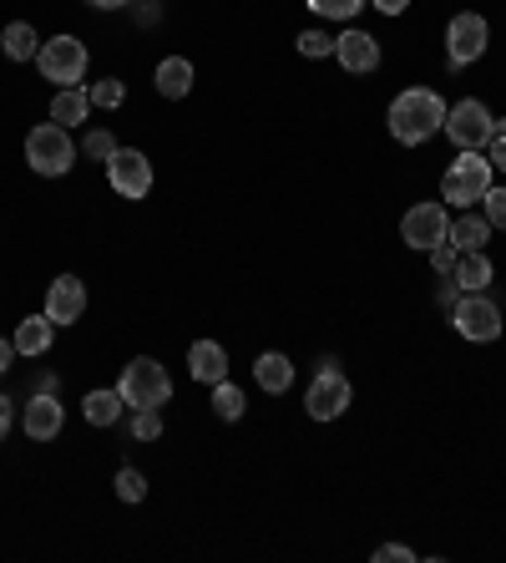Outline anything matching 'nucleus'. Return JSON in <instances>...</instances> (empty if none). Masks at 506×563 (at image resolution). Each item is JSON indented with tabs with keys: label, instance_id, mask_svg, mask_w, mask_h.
<instances>
[{
	"label": "nucleus",
	"instance_id": "nucleus-1",
	"mask_svg": "<svg viewBox=\"0 0 506 563\" xmlns=\"http://www.w3.org/2000/svg\"><path fill=\"white\" fill-rule=\"evenodd\" d=\"M385 122H391L395 143L420 148V143H431V137L446 127V102H441V91H431V87H405L391 102V118Z\"/></svg>",
	"mask_w": 506,
	"mask_h": 563
},
{
	"label": "nucleus",
	"instance_id": "nucleus-2",
	"mask_svg": "<svg viewBox=\"0 0 506 563\" xmlns=\"http://www.w3.org/2000/svg\"><path fill=\"white\" fill-rule=\"evenodd\" d=\"M492 183H496V168H492L486 152H481V148L456 152L451 168H446V179H441V204H456V213H461V208L481 204Z\"/></svg>",
	"mask_w": 506,
	"mask_h": 563
},
{
	"label": "nucleus",
	"instance_id": "nucleus-3",
	"mask_svg": "<svg viewBox=\"0 0 506 563\" xmlns=\"http://www.w3.org/2000/svg\"><path fill=\"white\" fill-rule=\"evenodd\" d=\"M76 143L72 133L61 127V122H41V127H30L26 133V163L41 173V179H66L76 163Z\"/></svg>",
	"mask_w": 506,
	"mask_h": 563
},
{
	"label": "nucleus",
	"instance_id": "nucleus-4",
	"mask_svg": "<svg viewBox=\"0 0 506 563\" xmlns=\"http://www.w3.org/2000/svg\"><path fill=\"white\" fill-rule=\"evenodd\" d=\"M116 391L127 401L132 412H143V406H168L173 401V376L162 371L152 356H132L116 376Z\"/></svg>",
	"mask_w": 506,
	"mask_h": 563
},
{
	"label": "nucleus",
	"instance_id": "nucleus-5",
	"mask_svg": "<svg viewBox=\"0 0 506 563\" xmlns=\"http://www.w3.org/2000/svg\"><path fill=\"white\" fill-rule=\"evenodd\" d=\"M87 46L76 41V36H51V41H41V51H36V72L46 76V82H57L61 87H82L87 82Z\"/></svg>",
	"mask_w": 506,
	"mask_h": 563
},
{
	"label": "nucleus",
	"instance_id": "nucleus-6",
	"mask_svg": "<svg viewBox=\"0 0 506 563\" xmlns=\"http://www.w3.org/2000/svg\"><path fill=\"white\" fill-rule=\"evenodd\" d=\"M486 41H492V26H486V15L477 11H456L446 26V66L451 72H461L471 61L486 57Z\"/></svg>",
	"mask_w": 506,
	"mask_h": 563
},
{
	"label": "nucleus",
	"instance_id": "nucleus-7",
	"mask_svg": "<svg viewBox=\"0 0 506 563\" xmlns=\"http://www.w3.org/2000/svg\"><path fill=\"white\" fill-rule=\"evenodd\" d=\"M451 326H456L461 341L492 345L496 335H502V310H496V299H486V290H481V295H456V305H451Z\"/></svg>",
	"mask_w": 506,
	"mask_h": 563
},
{
	"label": "nucleus",
	"instance_id": "nucleus-8",
	"mask_svg": "<svg viewBox=\"0 0 506 563\" xmlns=\"http://www.w3.org/2000/svg\"><path fill=\"white\" fill-rule=\"evenodd\" d=\"M349 381H345V371L334 366V360H324L314 371V381H309V391H304V412L314 416V421H340V416L349 412Z\"/></svg>",
	"mask_w": 506,
	"mask_h": 563
},
{
	"label": "nucleus",
	"instance_id": "nucleus-9",
	"mask_svg": "<svg viewBox=\"0 0 506 563\" xmlns=\"http://www.w3.org/2000/svg\"><path fill=\"white\" fill-rule=\"evenodd\" d=\"M441 133L456 143V152H471V148H486L492 143V112L481 97H461L456 107H446V127Z\"/></svg>",
	"mask_w": 506,
	"mask_h": 563
},
{
	"label": "nucleus",
	"instance_id": "nucleus-10",
	"mask_svg": "<svg viewBox=\"0 0 506 563\" xmlns=\"http://www.w3.org/2000/svg\"><path fill=\"white\" fill-rule=\"evenodd\" d=\"M446 229H451V208L446 204H416L400 219V238L410 244V249H420V254L441 249V244H446Z\"/></svg>",
	"mask_w": 506,
	"mask_h": 563
},
{
	"label": "nucleus",
	"instance_id": "nucleus-11",
	"mask_svg": "<svg viewBox=\"0 0 506 563\" xmlns=\"http://www.w3.org/2000/svg\"><path fill=\"white\" fill-rule=\"evenodd\" d=\"M107 179H112L116 198L137 204V198L152 193V163H147V152H137V148H116L112 163H107Z\"/></svg>",
	"mask_w": 506,
	"mask_h": 563
},
{
	"label": "nucleus",
	"instance_id": "nucleus-12",
	"mask_svg": "<svg viewBox=\"0 0 506 563\" xmlns=\"http://www.w3.org/2000/svg\"><path fill=\"white\" fill-rule=\"evenodd\" d=\"M46 315H51V326H76L82 315H87V284L76 280V274H61V280L46 284Z\"/></svg>",
	"mask_w": 506,
	"mask_h": 563
},
{
	"label": "nucleus",
	"instance_id": "nucleus-13",
	"mask_svg": "<svg viewBox=\"0 0 506 563\" xmlns=\"http://www.w3.org/2000/svg\"><path fill=\"white\" fill-rule=\"evenodd\" d=\"M334 61L349 76H370L380 72V41L370 30H345V36H334Z\"/></svg>",
	"mask_w": 506,
	"mask_h": 563
},
{
	"label": "nucleus",
	"instance_id": "nucleus-14",
	"mask_svg": "<svg viewBox=\"0 0 506 563\" xmlns=\"http://www.w3.org/2000/svg\"><path fill=\"white\" fill-rule=\"evenodd\" d=\"M21 427H26L30 442H57L61 427H66V406H61L57 396L36 391V396L26 401V416H21Z\"/></svg>",
	"mask_w": 506,
	"mask_h": 563
},
{
	"label": "nucleus",
	"instance_id": "nucleus-15",
	"mask_svg": "<svg viewBox=\"0 0 506 563\" xmlns=\"http://www.w3.org/2000/svg\"><path fill=\"white\" fill-rule=\"evenodd\" d=\"M188 371H193V381H198V385H208V391H213L218 381H229V351H223L218 341H193Z\"/></svg>",
	"mask_w": 506,
	"mask_h": 563
},
{
	"label": "nucleus",
	"instance_id": "nucleus-16",
	"mask_svg": "<svg viewBox=\"0 0 506 563\" xmlns=\"http://www.w3.org/2000/svg\"><path fill=\"white\" fill-rule=\"evenodd\" d=\"M446 244L451 249H461V254H471V249H486L492 244V223H486V213H456L451 219V229H446Z\"/></svg>",
	"mask_w": 506,
	"mask_h": 563
},
{
	"label": "nucleus",
	"instance_id": "nucleus-17",
	"mask_svg": "<svg viewBox=\"0 0 506 563\" xmlns=\"http://www.w3.org/2000/svg\"><path fill=\"white\" fill-rule=\"evenodd\" d=\"M451 280H456V290H461V295H481V290L496 280V265L486 259V249H471V254H461V259H456Z\"/></svg>",
	"mask_w": 506,
	"mask_h": 563
},
{
	"label": "nucleus",
	"instance_id": "nucleus-18",
	"mask_svg": "<svg viewBox=\"0 0 506 563\" xmlns=\"http://www.w3.org/2000/svg\"><path fill=\"white\" fill-rule=\"evenodd\" d=\"M51 341H57V326H51V315H26L21 326H15V356H46L51 351Z\"/></svg>",
	"mask_w": 506,
	"mask_h": 563
},
{
	"label": "nucleus",
	"instance_id": "nucleus-19",
	"mask_svg": "<svg viewBox=\"0 0 506 563\" xmlns=\"http://www.w3.org/2000/svg\"><path fill=\"white\" fill-rule=\"evenodd\" d=\"M254 381H259V391H269V396H284L294 385V360L284 356V351H263V356L254 360Z\"/></svg>",
	"mask_w": 506,
	"mask_h": 563
},
{
	"label": "nucleus",
	"instance_id": "nucleus-20",
	"mask_svg": "<svg viewBox=\"0 0 506 563\" xmlns=\"http://www.w3.org/2000/svg\"><path fill=\"white\" fill-rule=\"evenodd\" d=\"M152 82H158V97H168V102H183V97L193 91V61H188V57H168V61H158Z\"/></svg>",
	"mask_w": 506,
	"mask_h": 563
},
{
	"label": "nucleus",
	"instance_id": "nucleus-21",
	"mask_svg": "<svg viewBox=\"0 0 506 563\" xmlns=\"http://www.w3.org/2000/svg\"><path fill=\"white\" fill-rule=\"evenodd\" d=\"M87 118H91V97L82 87H61L57 97H51V122H61L66 133H72V127H82Z\"/></svg>",
	"mask_w": 506,
	"mask_h": 563
},
{
	"label": "nucleus",
	"instance_id": "nucleus-22",
	"mask_svg": "<svg viewBox=\"0 0 506 563\" xmlns=\"http://www.w3.org/2000/svg\"><path fill=\"white\" fill-rule=\"evenodd\" d=\"M0 51H5V61H36V51H41V36H36V26H30V21H11V26L0 30Z\"/></svg>",
	"mask_w": 506,
	"mask_h": 563
},
{
	"label": "nucleus",
	"instance_id": "nucleus-23",
	"mask_svg": "<svg viewBox=\"0 0 506 563\" xmlns=\"http://www.w3.org/2000/svg\"><path fill=\"white\" fill-rule=\"evenodd\" d=\"M122 391H87V401H82V416H87L91 427H116V416H122Z\"/></svg>",
	"mask_w": 506,
	"mask_h": 563
},
{
	"label": "nucleus",
	"instance_id": "nucleus-24",
	"mask_svg": "<svg viewBox=\"0 0 506 563\" xmlns=\"http://www.w3.org/2000/svg\"><path fill=\"white\" fill-rule=\"evenodd\" d=\"M244 406H248L244 385H233V381H218L213 385V416H218V421H238V416H244Z\"/></svg>",
	"mask_w": 506,
	"mask_h": 563
},
{
	"label": "nucleus",
	"instance_id": "nucleus-25",
	"mask_svg": "<svg viewBox=\"0 0 506 563\" xmlns=\"http://www.w3.org/2000/svg\"><path fill=\"white\" fill-rule=\"evenodd\" d=\"M87 97H91V107H101V112H116V107L127 102V87H122L116 76H101V82L87 87Z\"/></svg>",
	"mask_w": 506,
	"mask_h": 563
},
{
	"label": "nucleus",
	"instance_id": "nucleus-26",
	"mask_svg": "<svg viewBox=\"0 0 506 563\" xmlns=\"http://www.w3.org/2000/svg\"><path fill=\"white\" fill-rule=\"evenodd\" d=\"M116 152V137L107 133V127H91L87 137H82V158H91V163H112Z\"/></svg>",
	"mask_w": 506,
	"mask_h": 563
},
{
	"label": "nucleus",
	"instance_id": "nucleus-27",
	"mask_svg": "<svg viewBox=\"0 0 506 563\" xmlns=\"http://www.w3.org/2000/svg\"><path fill=\"white\" fill-rule=\"evenodd\" d=\"M370 0H309V11L324 15V21H355Z\"/></svg>",
	"mask_w": 506,
	"mask_h": 563
},
{
	"label": "nucleus",
	"instance_id": "nucleus-28",
	"mask_svg": "<svg viewBox=\"0 0 506 563\" xmlns=\"http://www.w3.org/2000/svg\"><path fill=\"white\" fill-rule=\"evenodd\" d=\"M132 437H137V442H158V437H162L158 406H143V412H132Z\"/></svg>",
	"mask_w": 506,
	"mask_h": 563
},
{
	"label": "nucleus",
	"instance_id": "nucleus-29",
	"mask_svg": "<svg viewBox=\"0 0 506 563\" xmlns=\"http://www.w3.org/2000/svg\"><path fill=\"white\" fill-rule=\"evenodd\" d=\"M116 498H122V503H143V498H147V477L137 473V467H122V473H116Z\"/></svg>",
	"mask_w": 506,
	"mask_h": 563
},
{
	"label": "nucleus",
	"instance_id": "nucleus-30",
	"mask_svg": "<svg viewBox=\"0 0 506 563\" xmlns=\"http://www.w3.org/2000/svg\"><path fill=\"white\" fill-rule=\"evenodd\" d=\"M299 57H309V61L334 57V36H324V30H304V36H299Z\"/></svg>",
	"mask_w": 506,
	"mask_h": 563
},
{
	"label": "nucleus",
	"instance_id": "nucleus-31",
	"mask_svg": "<svg viewBox=\"0 0 506 563\" xmlns=\"http://www.w3.org/2000/svg\"><path fill=\"white\" fill-rule=\"evenodd\" d=\"M481 208H486V223L492 229H506V188H486V198H481Z\"/></svg>",
	"mask_w": 506,
	"mask_h": 563
},
{
	"label": "nucleus",
	"instance_id": "nucleus-32",
	"mask_svg": "<svg viewBox=\"0 0 506 563\" xmlns=\"http://www.w3.org/2000/svg\"><path fill=\"white\" fill-rule=\"evenodd\" d=\"M456 259H461V249H451V244H441V249H431V269L446 280L451 269H456Z\"/></svg>",
	"mask_w": 506,
	"mask_h": 563
},
{
	"label": "nucleus",
	"instance_id": "nucleus-33",
	"mask_svg": "<svg viewBox=\"0 0 506 563\" xmlns=\"http://www.w3.org/2000/svg\"><path fill=\"white\" fill-rule=\"evenodd\" d=\"M416 559V549H400V543H380L375 549V563H410Z\"/></svg>",
	"mask_w": 506,
	"mask_h": 563
},
{
	"label": "nucleus",
	"instance_id": "nucleus-34",
	"mask_svg": "<svg viewBox=\"0 0 506 563\" xmlns=\"http://www.w3.org/2000/svg\"><path fill=\"white\" fill-rule=\"evenodd\" d=\"M486 148H492V152H486V158H492V168H496V173H506V137H492Z\"/></svg>",
	"mask_w": 506,
	"mask_h": 563
},
{
	"label": "nucleus",
	"instance_id": "nucleus-35",
	"mask_svg": "<svg viewBox=\"0 0 506 563\" xmlns=\"http://www.w3.org/2000/svg\"><path fill=\"white\" fill-rule=\"evenodd\" d=\"M158 0H143V5H137V21H143V26H152V21H158Z\"/></svg>",
	"mask_w": 506,
	"mask_h": 563
},
{
	"label": "nucleus",
	"instance_id": "nucleus-36",
	"mask_svg": "<svg viewBox=\"0 0 506 563\" xmlns=\"http://www.w3.org/2000/svg\"><path fill=\"white\" fill-rule=\"evenodd\" d=\"M11 437V396H0V442Z\"/></svg>",
	"mask_w": 506,
	"mask_h": 563
},
{
	"label": "nucleus",
	"instance_id": "nucleus-37",
	"mask_svg": "<svg viewBox=\"0 0 506 563\" xmlns=\"http://www.w3.org/2000/svg\"><path fill=\"white\" fill-rule=\"evenodd\" d=\"M405 5H410V0H375L380 15H405Z\"/></svg>",
	"mask_w": 506,
	"mask_h": 563
},
{
	"label": "nucleus",
	"instance_id": "nucleus-38",
	"mask_svg": "<svg viewBox=\"0 0 506 563\" xmlns=\"http://www.w3.org/2000/svg\"><path fill=\"white\" fill-rule=\"evenodd\" d=\"M36 391H46V396H57L61 381H57V376H36Z\"/></svg>",
	"mask_w": 506,
	"mask_h": 563
},
{
	"label": "nucleus",
	"instance_id": "nucleus-39",
	"mask_svg": "<svg viewBox=\"0 0 506 563\" xmlns=\"http://www.w3.org/2000/svg\"><path fill=\"white\" fill-rule=\"evenodd\" d=\"M91 11H122V5H132V0H87Z\"/></svg>",
	"mask_w": 506,
	"mask_h": 563
},
{
	"label": "nucleus",
	"instance_id": "nucleus-40",
	"mask_svg": "<svg viewBox=\"0 0 506 563\" xmlns=\"http://www.w3.org/2000/svg\"><path fill=\"white\" fill-rule=\"evenodd\" d=\"M11 356H15V341H0V371H11Z\"/></svg>",
	"mask_w": 506,
	"mask_h": 563
}]
</instances>
